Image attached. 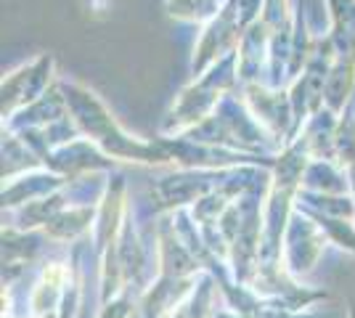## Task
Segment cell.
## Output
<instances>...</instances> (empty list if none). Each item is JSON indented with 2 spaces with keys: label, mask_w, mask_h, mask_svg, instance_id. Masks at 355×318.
<instances>
[{
  "label": "cell",
  "mask_w": 355,
  "mask_h": 318,
  "mask_svg": "<svg viewBox=\"0 0 355 318\" xmlns=\"http://www.w3.org/2000/svg\"><path fill=\"white\" fill-rule=\"evenodd\" d=\"M130 313V297H119V300H112V305H106L101 318H128Z\"/></svg>",
  "instance_id": "2"
},
{
  "label": "cell",
  "mask_w": 355,
  "mask_h": 318,
  "mask_svg": "<svg viewBox=\"0 0 355 318\" xmlns=\"http://www.w3.org/2000/svg\"><path fill=\"white\" fill-rule=\"evenodd\" d=\"M308 199V207H324V202H329V197H324L321 191L318 194H305ZM331 212H337V215H353V204L347 202V199H334V207H329Z\"/></svg>",
  "instance_id": "1"
},
{
  "label": "cell",
  "mask_w": 355,
  "mask_h": 318,
  "mask_svg": "<svg viewBox=\"0 0 355 318\" xmlns=\"http://www.w3.org/2000/svg\"><path fill=\"white\" fill-rule=\"evenodd\" d=\"M350 318H355V303L350 305Z\"/></svg>",
  "instance_id": "3"
}]
</instances>
